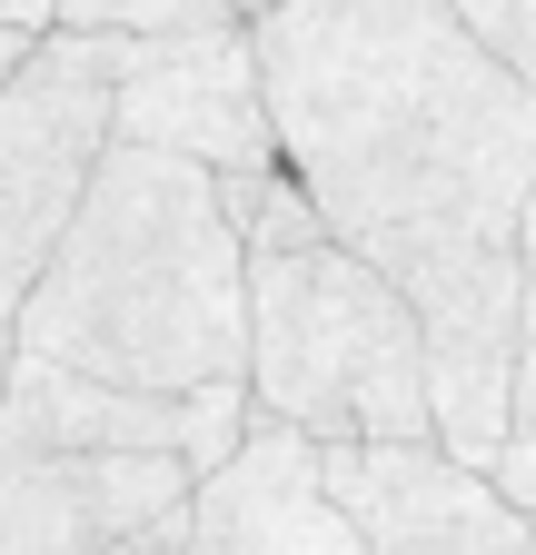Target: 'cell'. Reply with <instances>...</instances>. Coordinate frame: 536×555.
<instances>
[{
    "label": "cell",
    "mask_w": 536,
    "mask_h": 555,
    "mask_svg": "<svg viewBox=\"0 0 536 555\" xmlns=\"http://www.w3.org/2000/svg\"><path fill=\"white\" fill-rule=\"evenodd\" d=\"M189 555H368L358 516L328 486V437L258 416L248 447L199 476L189 496Z\"/></svg>",
    "instance_id": "52a82bcc"
},
{
    "label": "cell",
    "mask_w": 536,
    "mask_h": 555,
    "mask_svg": "<svg viewBox=\"0 0 536 555\" xmlns=\"http://www.w3.org/2000/svg\"><path fill=\"white\" fill-rule=\"evenodd\" d=\"M119 139L179 150L199 169H279V109H268V60L248 21L209 30H140L119 50Z\"/></svg>",
    "instance_id": "5b68a950"
},
{
    "label": "cell",
    "mask_w": 536,
    "mask_h": 555,
    "mask_svg": "<svg viewBox=\"0 0 536 555\" xmlns=\"http://www.w3.org/2000/svg\"><path fill=\"white\" fill-rule=\"evenodd\" d=\"M497 486H507V496H516V506L536 516V437H516V447L497 456Z\"/></svg>",
    "instance_id": "5bb4252c"
},
{
    "label": "cell",
    "mask_w": 536,
    "mask_h": 555,
    "mask_svg": "<svg viewBox=\"0 0 536 555\" xmlns=\"http://www.w3.org/2000/svg\"><path fill=\"white\" fill-rule=\"evenodd\" d=\"M239 21V0H71V30H209Z\"/></svg>",
    "instance_id": "30bf717a"
},
{
    "label": "cell",
    "mask_w": 536,
    "mask_h": 555,
    "mask_svg": "<svg viewBox=\"0 0 536 555\" xmlns=\"http://www.w3.org/2000/svg\"><path fill=\"white\" fill-rule=\"evenodd\" d=\"M119 50L129 30H50L0 80V258H11V308L50 248L71 238L90 179L119 150Z\"/></svg>",
    "instance_id": "277c9868"
},
{
    "label": "cell",
    "mask_w": 536,
    "mask_h": 555,
    "mask_svg": "<svg viewBox=\"0 0 536 555\" xmlns=\"http://www.w3.org/2000/svg\"><path fill=\"white\" fill-rule=\"evenodd\" d=\"M110 555H189V506H179V516H159V526H140V535L110 545Z\"/></svg>",
    "instance_id": "9a60e30c"
},
{
    "label": "cell",
    "mask_w": 536,
    "mask_h": 555,
    "mask_svg": "<svg viewBox=\"0 0 536 555\" xmlns=\"http://www.w3.org/2000/svg\"><path fill=\"white\" fill-rule=\"evenodd\" d=\"M248 397L258 416L358 447V437H437V367L427 318L397 278L348 238L258 248V318H248Z\"/></svg>",
    "instance_id": "3957f363"
},
{
    "label": "cell",
    "mask_w": 536,
    "mask_h": 555,
    "mask_svg": "<svg viewBox=\"0 0 536 555\" xmlns=\"http://www.w3.org/2000/svg\"><path fill=\"white\" fill-rule=\"evenodd\" d=\"M457 11H467V30H477L516 80L536 90V0H457Z\"/></svg>",
    "instance_id": "8fae6325"
},
{
    "label": "cell",
    "mask_w": 536,
    "mask_h": 555,
    "mask_svg": "<svg viewBox=\"0 0 536 555\" xmlns=\"http://www.w3.org/2000/svg\"><path fill=\"white\" fill-rule=\"evenodd\" d=\"M268 11H289V0H239V21H268Z\"/></svg>",
    "instance_id": "2e32d148"
},
{
    "label": "cell",
    "mask_w": 536,
    "mask_h": 555,
    "mask_svg": "<svg viewBox=\"0 0 536 555\" xmlns=\"http://www.w3.org/2000/svg\"><path fill=\"white\" fill-rule=\"evenodd\" d=\"M189 456V397H150V387H110L90 367H60L11 347V427L0 456Z\"/></svg>",
    "instance_id": "9c48e42d"
},
{
    "label": "cell",
    "mask_w": 536,
    "mask_h": 555,
    "mask_svg": "<svg viewBox=\"0 0 536 555\" xmlns=\"http://www.w3.org/2000/svg\"><path fill=\"white\" fill-rule=\"evenodd\" d=\"M279 159L328 238L368 248L427 318L437 437L497 466L516 447L536 90L457 0H289L248 21Z\"/></svg>",
    "instance_id": "6da1fadb"
},
{
    "label": "cell",
    "mask_w": 536,
    "mask_h": 555,
    "mask_svg": "<svg viewBox=\"0 0 536 555\" xmlns=\"http://www.w3.org/2000/svg\"><path fill=\"white\" fill-rule=\"evenodd\" d=\"M328 486L358 516L368 555H526L536 516L497 486V466L447 437H358L328 447Z\"/></svg>",
    "instance_id": "8992f818"
},
{
    "label": "cell",
    "mask_w": 536,
    "mask_h": 555,
    "mask_svg": "<svg viewBox=\"0 0 536 555\" xmlns=\"http://www.w3.org/2000/svg\"><path fill=\"white\" fill-rule=\"evenodd\" d=\"M189 496V456H0V555H110Z\"/></svg>",
    "instance_id": "ba28073f"
},
{
    "label": "cell",
    "mask_w": 536,
    "mask_h": 555,
    "mask_svg": "<svg viewBox=\"0 0 536 555\" xmlns=\"http://www.w3.org/2000/svg\"><path fill=\"white\" fill-rule=\"evenodd\" d=\"M248 318H258V248L219 169L119 139L71 238L11 308V347L90 367L110 387L199 397L248 377Z\"/></svg>",
    "instance_id": "7a4b0ae2"
},
{
    "label": "cell",
    "mask_w": 536,
    "mask_h": 555,
    "mask_svg": "<svg viewBox=\"0 0 536 555\" xmlns=\"http://www.w3.org/2000/svg\"><path fill=\"white\" fill-rule=\"evenodd\" d=\"M50 30H71V0H0V60H21Z\"/></svg>",
    "instance_id": "4fadbf2b"
},
{
    "label": "cell",
    "mask_w": 536,
    "mask_h": 555,
    "mask_svg": "<svg viewBox=\"0 0 536 555\" xmlns=\"http://www.w3.org/2000/svg\"><path fill=\"white\" fill-rule=\"evenodd\" d=\"M516 437H536V198H526V347H516Z\"/></svg>",
    "instance_id": "7c38bea8"
}]
</instances>
